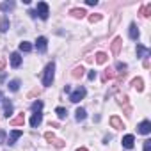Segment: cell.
<instances>
[{
  "mask_svg": "<svg viewBox=\"0 0 151 151\" xmlns=\"http://www.w3.org/2000/svg\"><path fill=\"white\" fill-rule=\"evenodd\" d=\"M4 80H6V75L2 73V75H0V82H4Z\"/></svg>",
  "mask_w": 151,
  "mask_h": 151,
  "instance_id": "cell-36",
  "label": "cell"
},
{
  "mask_svg": "<svg viewBox=\"0 0 151 151\" xmlns=\"http://www.w3.org/2000/svg\"><path fill=\"white\" fill-rule=\"evenodd\" d=\"M151 55V50L149 48H146V46H142V45H137V57L139 59H146V57H149Z\"/></svg>",
  "mask_w": 151,
  "mask_h": 151,
  "instance_id": "cell-6",
  "label": "cell"
},
{
  "mask_svg": "<svg viewBox=\"0 0 151 151\" xmlns=\"http://www.w3.org/2000/svg\"><path fill=\"white\" fill-rule=\"evenodd\" d=\"M133 144H135V137H133V135H124V137H123V147L132 149Z\"/></svg>",
  "mask_w": 151,
  "mask_h": 151,
  "instance_id": "cell-11",
  "label": "cell"
},
{
  "mask_svg": "<svg viewBox=\"0 0 151 151\" xmlns=\"http://www.w3.org/2000/svg\"><path fill=\"white\" fill-rule=\"evenodd\" d=\"M144 151H151V140H144Z\"/></svg>",
  "mask_w": 151,
  "mask_h": 151,
  "instance_id": "cell-31",
  "label": "cell"
},
{
  "mask_svg": "<svg viewBox=\"0 0 151 151\" xmlns=\"http://www.w3.org/2000/svg\"><path fill=\"white\" fill-rule=\"evenodd\" d=\"M77 151H87V149H86V147H78Z\"/></svg>",
  "mask_w": 151,
  "mask_h": 151,
  "instance_id": "cell-37",
  "label": "cell"
},
{
  "mask_svg": "<svg viewBox=\"0 0 151 151\" xmlns=\"http://www.w3.org/2000/svg\"><path fill=\"white\" fill-rule=\"evenodd\" d=\"M55 114L59 116V119H66L68 110H66V109H62V107H57V109H55Z\"/></svg>",
  "mask_w": 151,
  "mask_h": 151,
  "instance_id": "cell-24",
  "label": "cell"
},
{
  "mask_svg": "<svg viewBox=\"0 0 151 151\" xmlns=\"http://www.w3.org/2000/svg\"><path fill=\"white\" fill-rule=\"evenodd\" d=\"M4 112H6V117H9L13 114V103L9 100H4Z\"/></svg>",
  "mask_w": 151,
  "mask_h": 151,
  "instance_id": "cell-19",
  "label": "cell"
},
{
  "mask_svg": "<svg viewBox=\"0 0 151 151\" xmlns=\"http://www.w3.org/2000/svg\"><path fill=\"white\" fill-rule=\"evenodd\" d=\"M41 123H43V114H41V112L32 114V117H30V126H32V128H37Z\"/></svg>",
  "mask_w": 151,
  "mask_h": 151,
  "instance_id": "cell-7",
  "label": "cell"
},
{
  "mask_svg": "<svg viewBox=\"0 0 151 151\" xmlns=\"http://www.w3.org/2000/svg\"><path fill=\"white\" fill-rule=\"evenodd\" d=\"M86 93H87V91H86V87H78L77 91H73V93H71L69 100H71L73 103H78L80 100H84V98H86Z\"/></svg>",
  "mask_w": 151,
  "mask_h": 151,
  "instance_id": "cell-2",
  "label": "cell"
},
{
  "mask_svg": "<svg viewBox=\"0 0 151 151\" xmlns=\"http://www.w3.org/2000/svg\"><path fill=\"white\" fill-rule=\"evenodd\" d=\"M23 123H25V116H23V114H20V116H16L14 119H11V121H9V124H11V126H22Z\"/></svg>",
  "mask_w": 151,
  "mask_h": 151,
  "instance_id": "cell-14",
  "label": "cell"
},
{
  "mask_svg": "<svg viewBox=\"0 0 151 151\" xmlns=\"http://www.w3.org/2000/svg\"><path fill=\"white\" fill-rule=\"evenodd\" d=\"M4 142H6V132L0 130V144H4Z\"/></svg>",
  "mask_w": 151,
  "mask_h": 151,
  "instance_id": "cell-32",
  "label": "cell"
},
{
  "mask_svg": "<svg viewBox=\"0 0 151 151\" xmlns=\"http://www.w3.org/2000/svg\"><path fill=\"white\" fill-rule=\"evenodd\" d=\"M86 4H87V6H96L98 0H86Z\"/></svg>",
  "mask_w": 151,
  "mask_h": 151,
  "instance_id": "cell-33",
  "label": "cell"
},
{
  "mask_svg": "<svg viewBox=\"0 0 151 151\" xmlns=\"http://www.w3.org/2000/svg\"><path fill=\"white\" fill-rule=\"evenodd\" d=\"M53 77H55V62L52 60L50 64H46V68H45V77H43V84L48 87V86H52V82H53Z\"/></svg>",
  "mask_w": 151,
  "mask_h": 151,
  "instance_id": "cell-1",
  "label": "cell"
},
{
  "mask_svg": "<svg viewBox=\"0 0 151 151\" xmlns=\"http://www.w3.org/2000/svg\"><path fill=\"white\" fill-rule=\"evenodd\" d=\"M20 64H22V57H20V53H16V52L11 53V66H13V68H18Z\"/></svg>",
  "mask_w": 151,
  "mask_h": 151,
  "instance_id": "cell-15",
  "label": "cell"
},
{
  "mask_svg": "<svg viewBox=\"0 0 151 151\" xmlns=\"http://www.w3.org/2000/svg\"><path fill=\"white\" fill-rule=\"evenodd\" d=\"M132 86H133V87H135V89H137L139 93H142V91H144V80H142L140 77L133 78V80H132Z\"/></svg>",
  "mask_w": 151,
  "mask_h": 151,
  "instance_id": "cell-13",
  "label": "cell"
},
{
  "mask_svg": "<svg viewBox=\"0 0 151 151\" xmlns=\"http://www.w3.org/2000/svg\"><path fill=\"white\" fill-rule=\"evenodd\" d=\"M0 100H2V93H0Z\"/></svg>",
  "mask_w": 151,
  "mask_h": 151,
  "instance_id": "cell-38",
  "label": "cell"
},
{
  "mask_svg": "<svg viewBox=\"0 0 151 151\" xmlns=\"http://www.w3.org/2000/svg\"><path fill=\"white\" fill-rule=\"evenodd\" d=\"M36 14L41 18V20H46L48 18V4L46 2H37V11H36Z\"/></svg>",
  "mask_w": 151,
  "mask_h": 151,
  "instance_id": "cell-3",
  "label": "cell"
},
{
  "mask_svg": "<svg viewBox=\"0 0 151 151\" xmlns=\"http://www.w3.org/2000/svg\"><path fill=\"white\" fill-rule=\"evenodd\" d=\"M7 30H9V18L4 16L0 20V32H7Z\"/></svg>",
  "mask_w": 151,
  "mask_h": 151,
  "instance_id": "cell-18",
  "label": "cell"
},
{
  "mask_svg": "<svg viewBox=\"0 0 151 151\" xmlns=\"http://www.w3.org/2000/svg\"><path fill=\"white\" fill-rule=\"evenodd\" d=\"M71 14H73L75 18H84L87 13H86L84 9H71Z\"/></svg>",
  "mask_w": 151,
  "mask_h": 151,
  "instance_id": "cell-25",
  "label": "cell"
},
{
  "mask_svg": "<svg viewBox=\"0 0 151 151\" xmlns=\"http://www.w3.org/2000/svg\"><path fill=\"white\" fill-rule=\"evenodd\" d=\"M110 124H112V128H116V130H123V128H124L123 121H121L117 116H112V117H110Z\"/></svg>",
  "mask_w": 151,
  "mask_h": 151,
  "instance_id": "cell-12",
  "label": "cell"
},
{
  "mask_svg": "<svg viewBox=\"0 0 151 151\" xmlns=\"http://www.w3.org/2000/svg\"><path fill=\"white\" fill-rule=\"evenodd\" d=\"M107 60H109V55L107 53H103V52H98L96 53V62L98 64H105Z\"/></svg>",
  "mask_w": 151,
  "mask_h": 151,
  "instance_id": "cell-21",
  "label": "cell"
},
{
  "mask_svg": "<svg viewBox=\"0 0 151 151\" xmlns=\"http://www.w3.org/2000/svg\"><path fill=\"white\" fill-rule=\"evenodd\" d=\"M101 18H103L101 14H91V16H89V22H91V23H98Z\"/></svg>",
  "mask_w": 151,
  "mask_h": 151,
  "instance_id": "cell-30",
  "label": "cell"
},
{
  "mask_svg": "<svg viewBox=\"0 0 151 151\" xmlns=\"http://www.w3.org/2000/svg\"><path fill=\"white\" fill-rule=\"evenodd\" d=\"M114 77H116L114 69H110V68H109V69H105V73H103V78H101V80H103V82H107V80H112Z\"/></svg>",
  "mask_w": 151,
  "mask_h": 151,
  "instance_id": "cell-20",
  "label": "cell"
},
{
  "mask_svg": "<svg viewBox=\"0 0 151 151\" xmlns=\"http://www.w3.org/2000/svg\"><path fill=\"white\" fill-rule=\"evenodd\" d=\"M30 109L34 110V114H37V112H41V109H43V101H34V103L30 105Z\"/></svg>",
  "mask_w": 151,
  "mask_h": 151,
  "instance_id": "cell-28",
  "label": "cell"
},
{
  "mask_svg": "<svg viewBox=\"0 0 151 151\" xmlns=\"http://www.w3.org/2000/svg\"><path fill=\"white\" fill-rule=\"evenodd\" d=\"M14 7V2H4V4H0V9H2L4 13H7V11H11Z\"/></svg>",
  "mask_w": 151,
  "mask_h": 151,
  "instance_id": "cell-26",
  "label": "cell"
},
{
  "mask_svg": "<svg viewBox=\"0 0 151 151\" xmlns=\"http://www.w3.org/2000/svg\"><path fill=\"white\" fill-rule=\"evenodd\" d=\"M46 46H48V39L46 37H37V41H36V48L39 50V52H46Z\"/></svg>",
  "mask_w": 151,
  "mask_h": 151,
  "instance_id": "cell-8",
  "label": "cell"
},
{
  "mask_svg": "<svg viewBox=\"0 0 151 151\" xmlns=\"http://www.w3.org/2000/svg\"><path fill=\"white\" fill-rule=\"evenodd\" d=\"M4 68H6V59L0 57V69H4Z\"/></svg>",
  "mask_w": 151,
  "mask_h": 151,
  "instance_id": "cell-34",
  "label": "cell"
},
{
  "mask_svg": "<svg viewBox=\"0 0 151 151\" xmlns=\"http://www.w3.org/2000/svg\"><path fill=\"white\" fill-rule=\"evenodd\" d=\"M140 14H142L144 18H149V14H151V4H147V6L140 7Z\"/></svg>",
  "mask_w": 151,
  "mask_h": 151,
  "instance_id": "cell-23",
  "label": "cell"
},
{
  "mask_svg": "<svg viewBox=\"0 0 151 151\" xmlns=\"http://www.w3.org/2000/svg\"><path fill=\"white\" fill-rule=\"evenodd\" d=\"M121 46H123V39H121V37H114V41H112V45H110V48H112V55H119Z\"/></svg>",
  "mask_w": 151,
  "mask_h": 151,
  "instance_id": "cell-5",
  "label": "cell"
},
{
  "mask_svg": "<svg viewBox=\"0 0 151 151\" xmlns=\"http://www.w3.org/2000/svg\"><path fill=\"white\" fill-rule=\"evenodd\" d=\"M7 87H9V89H11V91H13V93H16V91H18V89H20V80H11V82H9V86H7Z\"/></svg>",
  "mask_w": 151,
  "mask_h": 151,
  "instance_id": "cell-27",
  "label": "cell"
},
{
  "mask_svg": "<svg viewBox=\"0 0 151 151\" xmlns=\"http://www.w3.org/2000/svg\"><path fill=\"white\" fill-rule=\"evenodd\" d=\"M86 109H82V107H78L77 110H75V117H77V121H84L86 119Z\"/></svg>",
  "mask_w": 151,
  "mask_h": 151,
  "instance_id": "cell-17",
  "label": "cell"
},
{
  "mask_svg": "<svg viewBox=\"0 0 151 151\" xmlns=\"http://www.w3.org/2000/svg\"><path fill=\"white\" fill-rule=\"evenodd\" d=\"M71 77H73V78H82V77H84V68H82V66H77V68L71 71Z\"/></svg>",
  "mask_w": 151,
  "mask_h": 151,
  "instance_id": "cell-16",
  "label": "cell"
},
{
  "mask_svg": "<svg viewBox=\"0 0 151 151\" xmlns=\"http://www.w3.org/2000/svg\"><path fill=\"white\" fill-rule=\"evenodd\" d=\"M20 50H22V52H30V50H32V45L27 43V41H22V43H20Z\"/></svg>",
  "mask_w": 151,
  "mask_h": 151,
  "instance_id": "cell-29",
  "label": "cell"
},
{
  "mask_svg": "<svg viewBox=\"0 0 151 151\" xmlns=\"http://www.w3.org/2000/svg\"><path fill=\"white\" fill-rule=\"evenodd\" d=\"M22 135H23V132H22V130H13V132H11V135H9L7 144H9V146H13V144H14V142L22 137Z\"/></svg>",
  "mask_w": 151,
  "mask_h": 151,
  "instance_id": "cell-10",
  "label": "cell"
},
{
  "mask_svg": "<svg viewBox=\"0 0 151 151\" xmlns=\"http://www.w3.org/2000/svg\"><path fill=\"white\" fill-rule=\"evenodd\" d=\"M45 139H46V140H48L50 144H53L55 147H64V140L57 139V137H55V135H53L52 132H46V133H45Z\"/></svg>",
  "mask_w": 151,
  "mask_h": 151,
  "instance_id": "cell-4",
  "label": "cell"
},
{
  "mask_svg": "<svg viewBox=\"0 0 151 151\" xmlns=\"http://www.w3.org/2000/svg\"><path fill=\"white\" fill-rule=\"evenodd\" d=\"M130 37L132 39H137L139 37V29H137L135 23H130Z\"/></svg>",
  "mask_w": 151,
  "mask_h": 151,
  "instance_id": "cell-22",
  "label": "cell"
},
{
  "mask_svg": "<svg viewBox=\"0 0 151 151\" xmlns=\"http://www.w3.org/2000/svg\"><path fill=\"white\" fill-rule=\"evenodd\" d=\"M96 78V71H89V80H94Z\"/></svg>",
  "mask_w": 151,
  "mask_h": 151,
  "instance_id": "cell-35",
  "label": "cell"
},
{
  "mask_svg": "<svg viewBox=\"0 0 151 151\" xmlns=\"http://www.w3.org/2000/svg\"><path fill=\"white\" fill-rule=\"evenodd\" d=\"M137 128H139V133H142V135H147V133L151 132V123H149V121H142V123H140Z\"/></svg>",
  "mask_w": 151,
  "mask_h": 151,
  "instance_id": "cell-9",
  "label": "cell"
}]
</instances>
